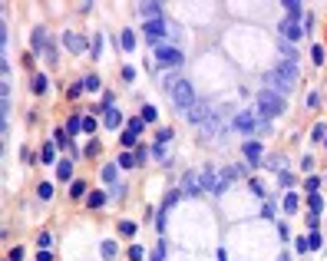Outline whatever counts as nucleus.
<instances>
[{
	"label": "nucleus",
	"mask_w": 327,
	"mask_h": 261,
	"mask_svg": "<svg viewBox=\"0 0 327 261\" xmlns=\"http://www.w3.org/2000/svg\"><path fill=\"white\" fill-rule=\"evenodd\" d=\"M169 139H172V129H169V126L156 132V143H159V146H165V143H169Z\"/></svg>",
	"instance_id": "nucleus-51"
},
{
	"label": "nucleus",
	"mask_w": 327,
	"mask_h": 261,
	"mask_svg": "<svg viewBox=\"0 0 327 261\" xmlns=\"http://www.w3.org/2000/svg\"><path fill=\"white\" fill-rule=\"evenodd\" d=\"M172 103H175V109H182V112H189L192 106L198 103L189 80H175V86H172Z\"/></svg>",
	"instance_id": "nucleus-4"
},
{
	"label": "nucleus",
	"mask_w": 327,
	"mask_h": 261,
	"mask_svg": "<svg viewBox=\"0 0 327 261\" xmlns=\"http://www.w3.org/2000/svg\"><path fill=\"white\" fill-rule=\"evenodd\" d=\"M304 205H308L311 215H321V211H324V199H321V192H317V195H308V202H304Z\"/></svg>",
	"instance_id": "nucleus-27"
},
{
	"label": "nucleus",
	"mask_w": 327,
	"mask_h": 261,
	"mask_svg": "<svg viewBox=\"0 0 327 261\" xmlns=\"http://www.w3.org/2000/svg\"><path fill=\"white\" fill-rule=\"evenodd\" d=\"M294 251H297V255H308V251H311V245H308V238H294Z\"/></svg>",
	"instance_id": "nucleus-46"
},
{
	"label": "nucleus",
	"mask_w": 327,
	"mask_h": 261,
	"mask_svg": "<svg viewBox=\"0 0 327 261\" xmlns=\"http://www.w3.org/2000/svg\"><path fill=\"white\" fill-rule=\"evenodd\" d=\"M139 116H142V123H156V106H142V109H139Z\"/></svg>",
	"instance_id": "nucleus-40"
},
{
	"label": "nucleus",
	"mask_w": 327,
	"mask_h": 261,
	"mask_svg": "<svg viewBox=\"0 0 327 261\" xmlns=\"http://www.w3.org/2000/svg\"><path fill=\"white\" fill-rule=\"evenodd\" d=\"M321 185H324V175H308V179H304V192L308 195H317Z\"/></svg>",
	"instance_id": "nucleus-21"
},
{
	"label": "nucleus",
	"mask_w": 327,
	"mask_h": 261,
	"mask_svg": "<svg viewBox=\"0 0 327 261\" xmlns=\"http://www.w3.org/2000/svg\"><path fill=\"white\" fill-rule=\"evenodd\" d=\"M4 261H23V245H13L10 251H7V258Z\"/></svg>",
	"instance_id": "nucleus-44"
},
{
	"label": "nucleus",
	"mask_w": 327,
	"mask_h": 261,
	"mask_svg": "<svg viewBox=\"0 0 327 261\" xmlns=\"http://www.w3.org/2000/svg\"><path fill=\"white\" fill-rule=\"evenodd\" d=\"M119 43H122V50H126V53H132V50H136V33H132L129 27H122V33H119Z\"/></svg>",
	"instance_id": "nucleus-23"
},
{
	"label": "nucleus",
	"mask_w": 327,
	"mask_h": 261,
	"mask_svg": "<svg viewBox=\"0 0 327 261\" xmlns=\"http://www.w3.org/2000/svg\"><path fill=\"white\" fill-rule=\"evenodd\" d=\"M152 156H156V159H162V162H169V156H165V146H152Z\"/></svg>",
	"instance_id": "nucleus-55"
},
{
	"label": "nucleus",
	"mask_w": 327,
	"mask_h": 261,
	"mask_svg": "<svg viewBox=\"0 0 327 261\" xmlns=\"http://www.w3.org/2000/svg\"><path fill=\"white\" fill-rule=\"evenodd\" d=\"M156 60L162 63V66H172V69H175V66H182L185 56H182V50H179V46L162 43V46H156Z\"/></svg>",
	"instance_id": "nucleus-7"
},
{
	"label": "nucleus",
	"mask_w": 327,
	"mask_h": 261,
	"mask_svg": "<svg viewBox=\"0 0 327 261\" xmlns=\"http://www.w3.org/2000/svg\"><path fill=\"white\" fill-rule=\"evenodd\" d=\"M37 261H53V251L50 248H40L37 251Z\"/></svg>",
	"instance_id": "nucleus-58"
},
{
	"label": "nucleus",
	"mask_w": 327,
	"mask_h": 261,
	"mask_svg": "<svg viewBox=\"0 0 327 261\" xmlns=\"http://www.w3.org/2000/svg\"><path fill=\"white\" fill-rule=\"evenodd\" d=\"M119 235H122V238H136V222L122 218V222H119Z\"/></svg>",
	"instance_id": "nucleus-35"
},
{
	"label": "nucleus",
	"mask_w": 327,
	"mask_h": 261,
	"mask_svg": "<svg viewBox=\"0 0 327 261\" xmlns=\"http://www.w3.org/2000/svg\"><path fill=\"white\" fill-rule=\"evenodd\" d=\"M308 245H311V251H321L324 248V235H317V231H314V235H308Z\"/></svg>",
	"instance_id": "nucleus-45"
},
{
	"label": "nucleus",
	"mask_w": 327,
	"mask_h": 261,
	"mask_svg": "<svg viewBox=\"0 0 327 261\" xmlns=\"http://www.w3.org/2000/svg\"><path fill=\"white\" fill-rule=\"evenodd\" d=\"M255 109H258V116L264 123H271V119H278L288 109V103H284V96H278L274 89H261V93L255 96Z\"/></svg>",
	"instance_id": "nucleus-2"
},
{
	"label": "nucleus",
	"mask_w": 327,
	"mask_h": 261,
	"mask_svg": "<svg viewBox=\"0 0 327 261\" xmlns=\"http://www.w3.org/2000/svg\"><path fill=\"white\" fill-rule=\"evenodd\" d=\"M202 192V182H198V175L195 172H189L182 179V195H192V199H195V195Z\"/></svg>",
	"instance_id": "nucleus-14"
},
{
	"label": "nucleus",
	"mask_w": 327,
	"mask_h": 261,
	"mask_svg": "<svg viewBox=\"0 0 327 261\" xmlns=\"http://www.w3.org/2000/svg\"><path fill=\"white\" fill-rule=\"evenodd\" d=\"M116 255H119V245H116L113 238H106V242H103V258H106V261H113Z\"/></svg>",
	"instance_id": "nucleus-31"
},
{
	"label": "nucleus",
	"mask_w": 327,
	"mask_h": 261,
	"mask_svg": "<svg viewBox=\"0 0 327 261\" xmlns=\"http://www.w3.org/2000/svg\"><path fill=\"white\" fill-rule=\"evenodd\" d=\"M86 195H89V182L76 179L73 185H69V199H86Z\"/></svg>",
	"instance_id": "nucleus-22"
},
{
	"label": "nucleus",
	"mask_w": 327,
	"mask_h": 261,
	"mask_svg": "<svg viewBox=\"0 0 327 261\" xmlns=\"http://www.w3.org/2000/svg\"><path fill=\"white\" fill-rule=\"evenodd\" d=\"M278 235H281L284 242H288V238H291V228H288V222H278Z\"/></svg>",
	"instance_id": "nucleus-57"
},
{
	"label": "nucleus",
	"mask_w": 327,
	"mask_h": 261,
	"mask_svg": "<svg viewBox=\"0 0 327 261\" xmlns=\"http://www.w3.org/2000/svg\"><path fill=\"white\" fill-rule=\"evenodd\" d=\"M248 188H251V195H258V199H264V185L258 179H248Z\"/></svg>",
	"instance_id": "nucleus-48"
},
{
	"label": "nucleus",
	"mask_w": 327,
	"mask_h": 261,
	"mask_svg": "<svg viewBox=\"0 0 327 261\" xmlns=\"http://www.w3.org/2000/svg\"><path fill=\"white\" fill-rule=\"evenodd\" d=\"M281 208L288 211V215H294V211L301 208V195H297V192H288V195L281 199Z\"/></svg>",
	"instance_id": "nucleus-18"
},
{
	"label": "nucleus",
	"mask_w": 327,
	"mask_h": 261,
	"mask_svg": "<svg viewBox=\"0 0 327 261\" xmlns=\"http://www.w3.org/2000/svg\"><path fill=\"white\" fill-rule=\"evenodd\" d=\"M324 182H327V175H324Z\"/></svg>",
	"instance_id": "nucleus-63"
},
{
	"label": "nucleus",
	"mask_w": 327,
	"mask_h": 261,
	"mask_svg": "<svg viewBox=\"0 0 327 261\" xmlns=\"http://www.w3.org/2000/svg\"><path fill=\"white\" fill-rule=\"evenodd\" d=\"M215 258H218V261H228V251H225V248H218V255H215Z\"/></svg>",
	"instance_id": "nucleus-61"
},
{
	"label": "nucleus",
	"mask_w": 327,
	"mask_h": 261,
	"mask_svg": "<svg viewBox=\"0 0 327 261\" xmlns=\"http://www.w3.org/2000/svg\"><path fill=\"white\" fill-rule=\"evenodd\" d=\"M149 152H152V146H142V143H139L136 149H132V156H136V162H139V165H145V159H149Z\"/></svg>",
	"instance_id": "nucleus-34"
},
{
	"label": "nucleus",
	"mask_w": 327,
	"mask_h": 261,
	"mask_svg": "<svg viewBox=\"0 0 327 261\" xmlns=\"http://www.w3.org/2000/svg\"><path fill=\"white\" fill-rule=\"evenodd\" d=\"M139 13L145 17V23H149V20H165L162 17V4H139Z\"/></svg>",
	"instance_id": "nucleus-15"
},
{
	"label": "nucleus",
	"mask_w": 327,
	"mask_h": 261,
	"mask_svg": "<svg viewBox=\"0 0 327 261\" xmlns=\"http://www.w3.org/2000/svg\"><path fill=\"white\" fill-rule=\"evenodd\" d=\"M37 199H43V202L53 199V185H50V182H40V185H37Z\"/></svg>",
	"instance_id": "nucleus-38"
},
{
	"label": "nucleus",
	"mask_w": 327,
	"mask_h": 261,
	"mask_svg": "<svg viewBox=\"0 0 327 261\" xmlns=\"http://www.w3.org/2000/svg\"><path fill=\"white\" fill-rule=\"evenodd\" d=\"M126 123H129V119L122 116V109H116V106L103 112V126H106V129H116V132H119V126H126Z\"/></svg>",
	"instance_id": "nucleus-10"
},
{
	"label": "nucleus",
	"mask_w": 327,
	"mask_h": 261,
	"mask_svg": "<svg viewBox=\"0 0 327 261\" xmlns=\"http://www.w3.org/2000/svg\"><path fill=\"white\" fill-rule=\"evenodd\" d=\"M324 149H327V139H324Z\"/></svg>",
	"instance_id": "nucleus-62"
},
{
	"label": "nucleus",
	"mask_w": 327,
	"mask_h": 261,
	"mask_svg": "<svg viewBox=\"0 0 327 261\" xmlns=\"http://www.w3.org/2000/svg\"><path fill=\"white\" fill-rule=\"evenodd\" d=\"M109 195H113V199H122V195H126V188H122L119 182H113V185H109Z\"/></svg>",
	"instance_id": "nucleus-52"
},
{
	"label": "nucleus",
	"mask_w": 327,
	"mask_h": 261,
	"mask_svg": "<svg viewBox=\"0 0 327 261\" xmlns=\"http://www.w3.org/2000/svg\"><path fill=\"white\" fill-rule=\"evenodd\" d=\"M198 182H202V192H215V195L225 192V188H221V179H218V172H215V169H205Z\"/></svg>",
	"instance_id": "nucleus-9"
},
{
	"label": "nucleus",
	"mask_w": 327,
	"mask_h": 261,
	"mask_svg": "<svg viewBox=\"0 0 327 261\" xmlns=\"http://www.w3.org/2000/svg\"><path fill=\"white\" fill-rule=\"evenodd\" d=\"M261 126H264V119L258 116V109H241L232 119V129L241 132L245 139H255V132H261Z\"/></svg>",
	"instance_id": "nucleus-3"
},
{
	"label": "nucleus",
	"mask_w": 327,
	"mask_h": 261,
	"mask_svg": "<svg viewBox=\"0 0 327 261\" xmlns=\"http://www.w3.org/2000/svg\"><path fill=\"white\" fill-rule=\"evenodd\" d=\"M152 261H165V238H159L156 251H152Z\"/></svg>",
	"instance_id": "nucleus-47"
},
{
	"label": "nucleus",
	"mask_w": 327,
	"mask_h": 261,
	"mask_svg": "<svg viewBox=\"0 0 327 261\" xmlns=\"http://www.w3.org/2000/svg\"><path fill=\"white\" fill-rule=\"evenodd\" d=\"M83 86H86L89 93H99V89H103V80H99L96 73H89V76H83Z\"/></svg>",
	"instance_id": "nucleus-30"
},
{
	"label": "nucleus",
	"mask_w": 327,
	"mask_h": 261,
	"mask_svg": "<svg viewBox=\"0 0 327 261\" xmlns=\"http://www.w3.org/2000/svg\"><path fill=\"white\" fill-rule=\"evenodd\" d=\"M241 156H245V162H248L251 169H258L261 162H264V146H261V139H245Z\"/></svg>",
	"instance_id": "nucleus-6"
},
{
	"label": "nucleus",
	"mask_w": 327,
	"mask_h": 261,
	"mask_svg": "<svg viewBox=\"0 0 327 261\" xmlns=\"http://www.w3.org/2000/svg\"><path fill=\"white\" fill-rule=\"evenodd\" d=\"M116 165H119V169H136L139 162H136V156H132V152H119V159H116Z\"/></svg>",
	"instance_id": "nucleus-32"
},
{
	"label": "nucleus",
	"mask_w": 327,
	"mask_h": 261,
	"mask_svg": "<svg viewBox=\"0 0 327 261\" xmlns=\"http://www.w3.org/2000/svg\"><path fill=\"white\" fill-rule=\"evenodd\" d=\"M80 129H83V116H69L66 119V132H69V136H76Z\"/></svg>",
	"instance_id": "nucleus-39"
},
{
	"label": "nucleus",
	"mask_w": 327,
	"mask_h": 261,
	"mask_svg": "<svg viewBox=\"0 0 327 261\" xmlns=\"http://www.w3.org/2000/svg\"><path fill=\"white\" fill-rule=\"evenodd\" d=\"M185 116H189V123H192V126H202V123H205L208 116H212V109H208L205 103H195V106H192L189 112H185Z\"/></svg>",
	"instance_id": "nucleus-12"
},
{
	"label": "nucleus",
	"mask_w": 327,
	"mask_h": 261,
	"mask_svg": "<svg viewBox=\"0 0 327 261\" xmlns=\"http://www.w3.org/2000/svg\"><path fill=\"white\" fill-rule=\"evenodd\" d=\"M57 179H60V182H69V185L76 182V179H73V159H60V162H57Z\"/></svg>",
	"instance_id": "nucleus-13"
},
{
	"label": "nucleus",
	"mask_w": 327,
	"mask_h": 261,
	"mask_svg": "<svg viewBox=\"0 0 327 261\" xmlns=\"http://www.w3.org/2000/svg\"><path fill=\"white\" fill-rule=\"evenodd\" d=\"M83 156H86V159L99 156V139H89V143H86V149H83Z\"/></svg>",
	"instance_id": "nucleus-42"
},
{
	"label": "nucleus",
	"mask_w": 327,
	"mask_h": 261,
	"mask_svg": "<svg viewBox=\"0 0 327 261\" xmlns=\"http://www.w3.org/2000/svg\"><path fill=\"white\" fill-rule=\"evenodd\" d=\"M261 215H264V218H274V199H268V202H264Z\"/></svg>",
	"instance_id": "nucleus-53"
},
{
	"label": "nucleus",
	"mask_w": 327,
	"mask_h": 261,
	"mask_svg": "<svg viewBox=\"0 0 327 261\" xmlns=\"http://www.w3.org/2000/svg\"><path fill=\"white\" fill-rule=\"evenodd\" d=\"M294 182H297V179L288 172V169H284V172H278V185H281V188H294Z\"/></svg>",
	"instance_id": "nucleus-37"
},
{
	"label": "nucleus",
	"mask_w": 327,
	"mask_h": 261,
	"mask_svg": "<svg viewBox=\"0 0 327 261\" xmlns=\"http://www.w3.org/2000/svg\"><path fill=\"white\" fill-rule=\"evenodd\" d=\"M119 73H122V83H132V80H136V69H132V66H122Z\"/></svg>",
	"instance_id": "nucleus-54"
},
{
	"label": "nucleus",
	"mask_w": 327,
	"mask_h": 261,
	"mask_svg": "<svg viewBox=\"0 0 327 261\" xmlns=\"http://www.w3.org/2000/svg\"><path fill=\"white\" fill-rule=\"evenodd\" d=\"M294 86H297V63L278 60L274 73H268V89H274L278 96H288Z\"/></svg>",
	"instance_id": "nucleus-1"
},
{
	"label": "nucleus",
	"mask_w": 327,
	"mask_h": 261,
	"mask_svg": "<svg viewBox=\"0 0 327 261\" xmlns=\"http://www.w3.org/2000/svg\"><path fill=\"white\" fill-rule=\"evenodd\" d=\"M63 46L69 53H86V37H80V33H63Z\"/></svg>",
	"instance_id": "nucleus-11"
},
{
	"label": "nucleus",
	"mask_w": 327,
	"mask_h": 261,
	"mask_svg": "<svg viewBox=\"0 0 327 261\" xmlns=\"http://www.w3.org/2000/svg\"><path fill=\"white\" fill-rule=\"evenodd\" d=\"M321 106V93H308V109H317Z\"/></svg>",
	"instance_id": "nucleus-56"
},
{
	"label": "nucleus",
	"mask_w": 327,
	"mask_h": 261,
	"mask_svg": "<svg viewBox=\"0 0 327 261\" xmlns=\"http://www.w3.org/2000/svg\"><path fill=\"white\" fill-rule=\"evenodd\" d=\"M50 33H46V27H33V37H30V53L33 56H40L43 53L46 56V50H50Z\"/></svg>",
	"instance_id": "nucleus-8"
},
{
	"label": "nucleus",
	"mask_w": 327,
	"mask_h": 261,
	"mask_svg": "<svg viewBox=\"0 0 327 261\" xmlns=\"http://www.w3.org/2000/svg\"><path fill=\"white\" fill-rule=\"evenodd\" d=\"M126 129L132 132V136H142V129H145V123H142V116H132L129 123H126Z\"/></svg>",
	"instance_id": "nucleus-33"
},
{
	"label": "nucleus",
	"mask_w": 327,
	"mask_h": 261,
	"mask_svg": "<svg viewBox=\"0 0 327 261\" xmlns=\"http://www.w3.org/2000/svg\"><path fill=\"white\" fill-rule=\"evenodd\" d=\"M106 199H109L106 192H99V188H89V195H86L83 202H86V208H103V205H106Z\"/></svg>",
	"instance_id": "nucleus-17"
},
{
	"label": "nucleus",
	"mask_w": 327,
	"mask_h": 261,
	"mask_svg": "<svg viewBox=\"0 0 327 261\" xmlns=\"http://www.w3.org/2000/svg\"><path fill=\"white\" fill-rule=\"evenodd\" d=\"M119 143H122V146H132V149H136V146H139V136H132L129 129H122V132H119Z\"/></svg>",
	"instance_id": "nucleus-41"
},
{
	"label": "nucleus",
	"mask_w": 327,
	"mask_h": 261,
	"mask_svg": "<svg viewBox=\"0 0 327 261\" xmlns=\"http://www.w3.org/2000/svg\"><path fill=\"white\" fill-rule=\"evenodd\" d=\"M278 50L284 53V60L297 63V46H294V43H288V40H278Z\"/></svg>",
	"instance_id": "nucleus-26"
},
{
	"label": "nucleus",
	"mask_w": 327,
	"mask_h": 261,
	"mask_svg": "<svg viewBox=\"0 0 327 261\" xmlns=\"http://www.w3.org/2000/svg\"><path fill=\"white\" fill-rule=\"evenodd\" d=\"M311 63H314V66H324V63H327V50H324V43H314V46H311Z\"/></svg>",
	"instance_id": "nucleus-24"
},
{
	"label": "nucleus",
	"mask_w": 327,
	"mask_h": 261,
	"mask_svg": "<svg viewBox=\"0 0 327 261\" xmlns=\"http://www.w3.org/2000/svg\"><path fill=\"white\" fill-rule=\"evenodd\" d=\"M57 149H60L57 143H46L43 149H40V162H57Z\"/></svg>",
	"instance_id": "nucleus-29"
},
{
	"label": "nucleus",
	"mask_w": 327,
	"mask_h": 261,
	"mask_svg": "<svg viewBox=\"0 0 327 261\" xmlns=\"http://www.w3.org/2000/svg\"><path fill=\"white\" fill-rule=\"evenodd\" d=\"M116 175H119V165H116V162H106V165H103V172H99V179L113 185V182H116Z\"/></svg>",
	"instance_id": "nucleus-25"
},
{
	"label": "nucleus",
	"mask_w": 327,
	"mask_h": 261,
	"mask_svg": "<svg viewBox=\"0 0 327 261\" xmlns=\"http://www.w3.org/2000/svg\"><path fill=\"white\" fill-rule=\"evenodd\" d=\"M261 165L271 169V172H284V169H288V159H284V156H264Z\"/></svg>",
	"instance_id": "nucleus-19"
},
{
	"label": "nucleus",
	"mask_w": 327,
	"mask_h": 261,
	"mask_svg": "<svg viewBox=\"0 0 327 261\" xmlns=\"http://www.w3.org/2000/svg\"><path fill=\"white\" fill-rule=\"evenodd\" d=\"M96 129H99V119H96V112H89V116H83V132H89V136L96 139Z\"/></svg>",
	"instance_id": "nucleus-28"
},
{
	"label": "nucleus",
	"mask_w": 327,
	"mask_h": 261,
	"mask_svg": "<svg viewBox=\"0 0 327 261\" xmlns=\"http://www.w3.org/2000/svg\"><path fill=\"white\" fill-rule=\"evenodd\" d=\"M278 37L288 43H297V40H304V23L301 20H278Z\"/></svg>",
	"instance_id": "nucleus-5"
},
{
	"label": "nucleus",
	"mask_w": 327,
	"mask_h": 261,
	"mask_svg": "<svg viewBox=\"0 0 327 261\" xmlns=\"http://www.w3.org/2000/svg\"><path fill=\"white\" fill-rule=\"evenodd\" d=\"M50 242H53L50 231H40V235H37V251H40V248H50Z\"/></svg>",
	"instance_id": "nucleus-49"
},
{
	"label": "nucleus",
	"mask_w": 327,
	"mask_h": 261,
	"mask_svg": "<svg viewBox=\"0 0 327 261\" xmlns=\"http://www.w3.org/2000/svg\"><path fill=\"white\" fill-rule=\"evenodd\" d=\"M301 169H304V172H314V159L304 156V159H301Z\"/></svg>",
	"instance_id": "nucleus-59"
},
{
	"label": "nucleus",
	"mask_w": 327,
	"mask_h": 261,
	"mask_svg": "<svg viewBox=\"0 0 327 261\" xmlns=\"http://www.w3.org/2000/svg\"><path fill=\"white\" fill-rule=\"evenodd\" d=\"M99 46H103V33H96V40H93V56H99Z\"/></svg>",
	"instance_id": "nucleus-60"
},
{
	"label": "nucleus",
	"mask_w": 327,
	"mask_h": 261,
	"mask_svg": "<svg viewBox=\"0 0 327 261\" xmlns=\"http://www.w3.org/2000/svg\"><path fill=\"white\" fill-rule=\"evenodd\" d=\"M83 89H86L83 83H73V86L66 89V96H69V100H80V96H83Z\"/></svg>",
	"instance_id": "nucleus-50"
},
{
	"label": "nucleus",
	"mask_w": 327,
	"mask_h": 261,
	"mask_svg": "<svg viewBox=\"0 0 327 261\" xmlns=\"http://www.w3.org/2000/svg\"><path fill=\"white\" fill-rule=\"evenodd\" d=\"M284 13H288V20H301L304 17V7L301 4H297V0H284Z\"/></svg>",
	"instance_id": "nucleus-20"
},
{
	"label": "nucleus",
	"mask_w": 327,
	"mask_h": 261,
	"mask_svg": "<svg viewBox=\"0 0 327 261\" xmlns=\"http://www.w3.org/2000/svg\"><path fill=\"white\" fill-rule=\"evenodd\" d=\"M30 89H33V96H37V100H40V96H46V89H50L46 73H37V76H33V80H30Z\"/></svg>",
	"instance_id": "nucleus-16"
},
{
	"label": "nucleus",
	"mask_w": 327,
	"mask_h": 261,
	"mask_svg": "<svg viewBox=\"0 0 327 261\" xmlns=\"http://www.w3.org/2000/svg\"><path fill=\"white\" fill-rule=\"evenodd\" d=\"M129 261H145V248H142V245H129Z\"/></svg>",
	"instance_id": "nucleus-43"
},
{
	"label": "nucleus",
	"mask_w": 327,
	"mask_h": 261,
	"mask_svg": "<svg viewBox=\"0 0 327 261\" xmlns=\"http://www.w3.org/2000/svg\"><path fill=\"white\" fill-rule=\"evenodd\" d=\"M311 139H314V143H324V139H327V123H314V129H311Z\"/></svg>",
	"instance_id": "nucleus-36"
}]
</instances>
